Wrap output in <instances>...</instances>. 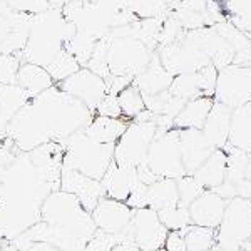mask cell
<instances>
[{"label":"cell","mask_w":251,"mask_h":251,"mask_svg":"<svg viewBox=\"0 0 251 251\" xmlns=\"http://www.w3.org/2000/svg\"><path fill=\"white\" fill-rule=\"evenodd\" d=\"M20 62H22L20 55L2 54L0 52V86L2 84H17Z\"/></svg>","instance_id":"36"},{"label":"cell","mask_w":251,"mask_h":251,"mask_svg":"<svg viewBox=\"0 0 251 251\" xmlns=\"http://www.w3.org/2000/svg\"><path fill=\"white\" fill-rule=\"evenodd\" d=\"M96 114L99 116H107V117H123L121 112L119 100H117L116 94H106L104 99L99 102V106L96 109Z\"/></svg>","instance_id":"38"},{"label":"cell","mask_w":251,"mask_h":251,"mask_svg":"<svg viewBox=\"0 0 251 251\" xmlns=\"http://www.w3.org/2000/svg\"><path fill=\"white\" fill-rule=\"evenodd\" d=\"M214 100L231 109L251 104V67L231 64L218 71Z\"/></svg>","instance_id":"10"},{"label":"cell","mask_w":251,"mask_h":251,"mask_svg":"<svg viewBox=\"0 0 251 251\" xmlns=\"http://www.w3.org/2000/svg\"><path fill=\"white\" fill-rule=\"evenodd\" d=\"M163 248L166 251H188V248H186L184 231H168Z\"/></svg>","instance_id":"39"},{"label":"cell","mask_w":251,"mask_h":251,"mask_svg":"<svg viewBox=\"0 0 251 251\" xmlns=\"http://www.w3.org/2000/svg\"><path fill=\"white\" fill-rule=\"evenodd\" d=\"M146 204L149 208L156 209V211L179 204V193H177L176 179L159 177L152 184H149L148 193H146Z\"/></svg>","instance_id":"27"},{"label":"cell","mask_w":251,"mask_h":251,"mask_svg":"<svg viewBox=\"0 0 251 251\" xmlns=\"http://www.w3.org/2000/svg\"><path fill=\"white\" fill-rule=\"evenodd\" d=\"M34 15L14 10L7 2L0 0V52L20 55L29 37Z\"/></svg>","instance_id":"11"},{"label":"cell","mask_w":251,"mask_h":251,"mask_svg":"<svg viewBox=\"0 0 251 251\" xmlns=\"http://www.w3.org/2000/svg\"><path fill=\"white\" fill-rule=\"evenodd\" d=\"M139 183L137 176V168H127L121 166L116 161H112L111 166L107 168L106 174L100 179L104 189V196L112 198L117 201H127L129 194L134 189V186Z\"/></svg>","instance_id":"18"},{"label":"cell","mask_w":251,"mask_h":251,"mask_svg":"<svg viewBox=\"0 0 251 251\" xmlns=\"http://www.w3.org/2000/svg\"><path fill=\"white\" fill-rule=\"evenodd\" d=\"M117 100H119L123 117H126L127 121H134L141 112L146 111L144 96L134 82L129 84L127 87H124L123 91L117 94Z\"/></svg>","instance_id":"29"},{"label":"cell","mask_w":251,"mask_h":251,"mask_svg":"<svg viewBox=\"0 0 251 251\" xmlns=\"http://www.w3.org/2000/svg\"><path fill=\"white\" fill-rule=\"evenodd\" d=\"M57 86L62 89L64 92L77 97L79 100H82V102L94 112L97 106H99V102L104 99V96L107 94L106 79L97 75L96 72L89 71L87 67H80L77 72L69 75L67 79H64Z\"/></svg>","instance_id":"13"},{"label":"cell","mask_w":251,"mask_h":251,"mask_svg":"<svg viewBox=\"0 0 251 251\" xmlns=\"http://www.w3.org/2000/svg\"><path fill=\"white\" fill-rule=\"evenodd\" d=\"M228 144L251 154V104L233 109Z\"/></svg>","instance_id":"25"},{"label":"cell","mask_w":251,"mask_h":251,"mask_svg":"<svg viewBox=\"0 0 251 251\" xmlns=\"http://www.w3.org/2000/svg\"><path fill=\"white\" fill-rule=\"evenodd\" d=\"M46 69L49 74H50L52 80H54L55 84H59V82H62L64 79H67L69 75L74 74V72H77L80 69V64L71 52L64 49V50H60L59 54L55 55L54 60H52Z\"/></svg>","instance_id":"30"},{"label":"cell","mask_w":251,"mask_h":251,"mask_svg":"<svg viewBox=\"0 0 251 251\" xmlns=\"http://www.w3.org/2000/svg\"><path fill=\"white\" fill-rule=\"evenodd\" d=\"M9 5L14 10L17 12H24V14H40V12L50 9V3L47 0H9Z\"/></svg>","instance_id":"37"},{"label":"cell","mask_w":251,"mask_h":251,"mask_svg":"<svg viewBox=\"0 0 251 251\" xmlns=\"http://www.w3.org/2000/svg\"><path fill=\"white\" fill-rule=\"evenodd\" d=\"M236 251H250V250H246V248H240V250H236Z\"/></svg>","instance_id":"45"},{"label":"cell","mask_w":251,"mask_h":251,"mask_svg":"<svg viewBox=\"0 0 251 251\" xmlns=\"http://www.w3.org/2000/svg\"><path fill=\"white\" fill-rule=\"evenodd\" d=\"M124 3L137 19L161 17L168 7V0H124Z\"/></svg>","instance_id":"33"},{"label":"cell","mask_w":251,"mask_h":251,"mask_svg":"<svg viewBox=\"0 0 251 251\" xmlns=\"http://www.w3.org/2000/svg\"><path fill=\"white\" fill-rule=\"evenodd\" d=\"M177 193H179V204H183L188 208L189 204L196 200L198 196H201L206 189L194 179L193 174H184V176L177 177Z\"/></svg>","instance_id":"35"},{"label":"cell","mask_w":251,"mask_h":251,"mask_svg":"<svg viewBox=\"0 0 251 251\" xmlns=\"http://www.w3.org/2000/svg\"><path fill=\"white\" fill-rule=\"evenodd\" d=\"M132 77L129 75H114L111 74L109 77L106 79V86H107V94H119L124 87H127L129 84H132Z\"/></svg>","instance_id":"40"},{"label":"cell","mask_w":251,"mask_h":251,"mask_svg":"<svg viewBox=\"0 0 251 251\" xmlns=\"http://www.w3.org/2000/svg\"><path fill=\"white\" fill-rule=\"evenodd\" d=\"M30 100V96L19 84L0 86V141L7 137V126L17 112Z\"/></svg>","instance_id":"21"},{"label":"cell","mask_w":251,"mask_h":251,"mask_svg":"<svg viewBox=\"0 0 251 251\" xmlns=\"http://www.w3.org/2000/svg\"><path fill=\"white\" fill-rule=\"evenodd\" d=\"M184 238L188 251H211L216 246V228L191 223L184 229Z\"/></svg>","instance_id":"28"},{"label":"cell","mask_w":251,"mask_h":251,"mask_svg":"<svg viewBox=\"0 0 251 251\" xmlns=\"http://www.w3.org/2000/svg\"><path fill=\"white\" fill-rule=\"evenodd\" d=\"M226 203L228 201L216 191L206 189L201 196H198L188 206L191 223L200 226H208V228H218L223 220V214H225Z\"/></svg>","instance_id":"17"},{"label":"cell","mask_w":251,"mask_h":251,"mask_svg":"<svg viewBox=\"0 0 251 251\" xmlns=\"http://www.w3.org/2000/svg\"><path fill=\"white\" fill-rule=\"evenodd\" d=\"M91 214L97 229L109 234H121L131 225L134 209L124 201L102 196Z\"/></svg>","instance_id":"14"},{"label":"cell","mask_w":251,"mask_h":251,"mask_svg":"<svg viewBox=\"0 0 251 251\" xmlns=\"http://www.w3.org/2000/svg\"><path fill=\"white\" fill-rule=\"evenodd\" d=\"M7 137L20 152H29L42 144L54 143L50 119L37 97H32L7 126Z\"/></svg>","instance_id":"3"},{"label":"cell","mask_w":251,"mask_h":251,"mask_svg":"<svg viewBox=\"0 0 251 251\" xmlns=\"http://www.w3.org/2000/svg\"><path fill=\"white\" fill-rule=\"evenodd\" d=\"M97 40L99 39L92 37V35L86 34V32H75L72 35V39L66 44V50H69L77 59L80 67H84L87 64L89 57H91V54L94 52Z\"/></svg>","instance_id":"31"},{"label":"cell","mask_w":251,"mask_h":251,"mask_svg":"<svg viewBox=\"0 0 251 251\" xmlns=\"http://www.w3.org/2000/svg\"><path fill=\"white\" fill-rule=\"evenodd\" d=\"M25 251H62V250L47 241H34Z\"/></svg>","instance_id":"42"},{"label":"cell","mask_w":251,"mask_h":251,"mask_svg":"<svg viewBox=\"0 0 251 251\" xmlns=\"http://www.w3.org/2000/svg\"><path fill=\"white\" fill-rule=\"evenodd\" d=\"M139 251H141V250H139Z\"/></svg>","instance_id":"49"},{"label":"cell","mask_w":251,"mask_h":251,"mask_svg":"<svg viewBox=\"0 0 251 251\" xmlns=\"http://www.w3.org/2000/svg\"><path fill=\"white\" fill-rule=\"evenodd\" d=\"M211 251H225V250H221V248H220V246H218V245H216V246H214V248H213Z\"/></svg>","instance_id":"44"},{"label":"cell","mask_w":251,"mask_h":251,"mask_svg":"<svg viewBox=\"0 0 251 251\" xmlns=\"http://www.w3.org/2000/svg\"><path fill=\"white\" fill-rule=\"evenodd\" d=\"M156 251H166L164 248H159V250H156Z\"/></svg>","instance_id":"47"},{"label":"cell","mask_w":251,"mask_h":251,"mask_svg":"<svg viewBox=\"0 0 251 251\" xmlns=\"http://www.w3.org/2000/svg\"><path fill=\"white\" fill-rule=\"evenodd\" d=\"M49 3H50V7H64L69 0H47Z\"/></svg>","instance_id":"43"},{"label":"cell","mask_w":251,"mask_h":251,"mask_svg":"<svg viewBox=\"0 0 251 251\" xmlns=\"http://www.w3.org/2000/svg\"><path fill=\"white\" fill-rule=\"evenodd\" d=\"M35 97L46 107L47 116L50 119L54 143L64 144L72 134L86 129L92 117L96 116V112L91 111L82 100L64 92L57 84L50 86Z\"/></svg>","instance_id":"2"},{"label":"cell","mask_w":251,"mask_h":251,"mask_svg":"<svg viewBox=\"0 0 251 251\" xmlns=\"http://www.w3.org/2000/svg\"><path fill=\"white\" fill-rule=\"evenodd\" d=\"M75 32V27L64 17L60 7H50L35 14L20 57L25 62L47 67L55 55L66 49V44Z\"/></svg>","instance_id":"1"},{"label":"cell","mask_w":251,"mask_h":251,"mask_svg":"<svg viewBox=\"0 0 251 251\" xmlns=\"http://www.w3.org/2000/svg\"><path fill=\"white\" fill-rule=\"evenodd\" d=\"M157 55H159L161 64L166 67V71H169L173 75L184 74V72H196L201 67L211 64L208 54L193 39L189 30H186L183 37L176 42L161 46Z\"/></svg>","instance_id":"9"},{"label":"cell","mask_w":251,"mask_h":251,"mask_svg":"<svg viewBox=\"0 0 251 251\" xmlns=\"http://www.w3.org/2000/svg\"><path fill=\"white\" fill-rule=\"evenodd\" d=\"M107 66L114 75H129L134 79L149 66L154 55V50L132 35L107 37Z\"/></svg>","instance_id":"5"},{"label":"cell","mask_w":251,"mask_h":251,"mask_svg":"<svg viewBox=\"0 0 251 251\" xmlns=\"http://www.w3.org/2000/svg\"><path fill=\"white\" fill-rule=\"evenodd\" d=\"M179 146L186 174H193L216 149L206 139L203 129H181Z\"/></svg>","instance_id":"16"},{"label":"cell","mask_w":251,"mask_h":251,"mask_svg":"<svg viewBox=\"0 0 251 251\" xmlns=\"http://www.w3.org/2000/svg\"><path fill=\"white\" fill-rule=\"evenodd\" d=\"M226 164L228 159L225 149H214L208 159L193 173V176L204 189H216L226 179Z\"/></svg>","instance_id":"24"},{"label":"cell","mask_w":251,"mask_h":251,"mask_svg":"<svg viewBox=\"0 0 251 251\" xmlns=\"http://www.w3.org/2000/svg\"><path fill=\"white\" fill-rule=\"evenodd\" d=\"M179 132V127H171L164 134L156 136L154 141L151 143L146 166L157 177H173V179H177V177L186 174L183 156H181Z\"/></svg>","instance_id":"8"},{"label":"cell","mask_w":251,"mask_h":251,"mask_svg":"<svg viewBox=\"0 0 251 251\" xmlns=\"http://www.w3.org/2000/svg\"><path fill=\"white\" fill-rule=\"evenodd\" d=\"M233 64H236V66L251 67V44L246 47H243L241 50H236L234 59H233Z\"/></svg>","instance_id":"41"},{"label":"cell","mask_w":251,"mask_h":251,"mask_svg":"<svg viewBox=\"0 0 251 251\" xmlns=\"http://www.w3.org/2000/svg\"><path fill=\"white\" fill-rule=\"evenodd\" d=\"M129 123L131 121H127L126 117H107L96 114L87 124V127L84 129V132L97 143L116 144L127 129Z\"/></svg>","instance_id":"22"},{"label":"cell","mask_w":251,"mask_h":251,"mask_svg":"<svg viewBox=\"0 0 251 251\" xmlns=\"http://www.w3.org/2000/svg\"><path fill=\"white\" fill-rule=\"evenodd\" d=\"M59 189L74 194L89 213H92L99 200L104 196V189L99 179L89 177L77 169L67 168V166H62V171H60Z\"/></svg>","instance_id":"15"},{"label":"cell","mask_w":251,"mask_h":251,"mask_svg":"<svg viewBox=\"0 0 251 251\" xmlns=\"http://www.w3.org/2000/svg\"><path fill=\"white\" fill-rule=\"evenodd\" d=\"M17 84L32 99V97L39 96L40 92H44L46 89L54 86L55 82L52 80L50 74L47 72L46 67L22 60L19 67V72H17Z\"/></svg>","instance_id":"26"},{"label":"cell","mask_w":251,"mask_h":251,"mask_svg":"<svg viewBox=\"0 0 251 251\" xmlns=\"http://www.w3.org/2000/svg\"><path fill=\"white\" fill-rule=\"evenodd\" d=\"M129 233L141 251H156L164 246L168 228L161 223L156 209L144 206L134 209Z\"/></svg>","instance_id":"12"},{"label":"cell","mask_w":251,"mask_h":251,"mask_svg":"<svg viewBox=\"0 0 251 251\" xmlns=\"http://www.w3.org/2000/svg\"><path fill=\"white\" fill-rule=\"evenodd\" d=\"M250 200H251V198H250Z\"/></svg>","instance_id":"48"},{"label":"cell","mask_w":251,"mask_h":251,"mask_svg":"<svg viewBox=\"0 0 251 251\" xmlns=\"http://www.w3.org/2000/svg\"><path fill=\"white\" fill-rule=\"evenodd\" d=\"M156 119L154 121H131L124 134L114 146V161L127 168H139L146 164L148 151L156 137Z\"/></svg>","instance_id":"7"},{"label":"cell","mask_w":251,"mask_h":251,"mask_svg":"<svg viewBox=\"0 0 251 251\" xmlns=\"http://www.w3.org/2000/svg\"><path fill=\"white\" fill-rule=\"evenodd\" d=\"M64 146V163L62 166L77 169L82 174L94 179H102L107 168L114 161V146L97 143L91 139L86 132L79 131L72 134Z\"/></svg>","instance_id":"4"},{"label":"cell","mask_w":251,"mask_h":251,"mask_svg":"<svg viewBox=\"0 0 251 251\" xmlns=\"http://www.w3.org/2000/svg\"><path fill=\"white\" fill-rule=\"evenodd\" d=\"M231 112H233L231 107L214 100L211 111H209V114H208V119H206V123L203 126V134L206 136V139L211 143L213 148L223 149L228 144Z\"/></svg>","instance_id":"19"},{"label":"cell","mask_w":251,"mask_h":251,"mask_svg":"<svg viewBox=\"0 0 251 251\" xmlns=\"http://www.w3.org/2000/svg\"><path fill=\"white\" fill-rule=\"evenodd\" d=\"M0 251H10V250H5V248H2V246H0Z\"/></svg>","instance_id":"46"},{"label":"cell","mask_w":251,"mask_h":251,"mask_svg":"<svg viewBox=\"0 0 251 251\" xmlns=\"http://www.w3.org/2000/svg\"><path fill=\"white\" fill-rule=\"evenodd\" d=\"M214 104V97L200 96L186 100L183 111L174 117V127L179 129H203L208 114Z\"/></svg>","instance_id":"23"},{"label":"cell","mask_w":251,"mask_h":251,"mask_svg":"<svg viewBox=\"0 0 251 251\" xmlns=\"http://www.w3.org/2000/svg\"><path fill=\"white\" fill-rule=\"evenodd\" d=\"M161 223L168 228V231H184L191 225L189 209L183 204H176L171 208H166L157 211Z\"/></svg>","instance_id":"32"},{"label":"cell","mask_w":251,"mask_h":251,"mask_svg":"<svg viewBox=\"0 0 251 251\" xmlns=\"http://www.w3.org/2000/svg\"><path fill=\"white\" fill-rule=\"evenodd\" d=\"M174 75L161 64L159 55L154 54L149 62V66L144 69L141 74H137L132 82L139 87L143 96H154L163 91H168L171 86Z\"/></svg>","instance_id":"20"},{"label":"cell","mask_w":251,"mask_h":251,"mask_svg":"<svg viewBox=\"0 0 251 251\" xmlns=\"http://www.w3.org/2000/svg\"><path fill=\"white\" fill-rule=\"evenodd\" d=\"M251 240V200L236 196L226 203L216 228V245L225 251H236Z\"/></svg>","instance_id":"6"},{"label":"cell","mask_w":251,"mask_h":251,"mask_svg":"<svg viewBox=\"0 0 251 251\" xmlns=\"http://www.w3.org/2000/svg\"><path fill=\"white\" fill-rule=\"evenodd\" d=\"M107 49H109L107 37L99 39L94 47V52L91 54L86 66H84V67H87L89 71L100 75L102 79H107L109 75H111V71H109V66H107Z\"/></svg>","instance_id":"34"}]
</instances>
